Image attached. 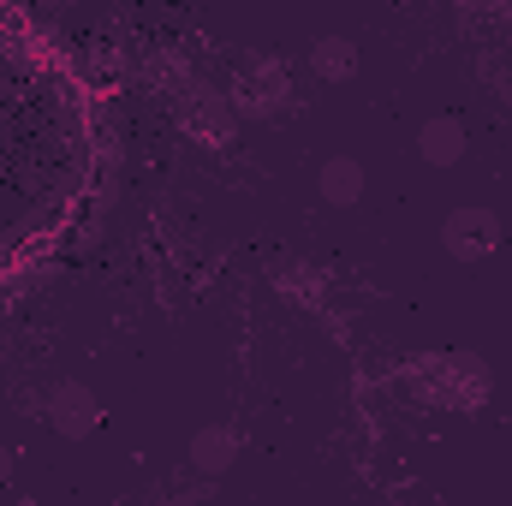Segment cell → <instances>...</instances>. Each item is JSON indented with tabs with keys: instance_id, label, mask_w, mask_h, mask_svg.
I'll return each instance as SVG.
<instances>
[{
	"instance_id": "cell-3",
	"label": "cell",
	"mask_w": 512,
	"mask_h": 506,
	"mask_svg": "<svg viewBox=\"0 0 512 506\" xmlns=\"http://www.w3.org/2000/svg\"><path fill=\"white\" fill-rule=\"evenodd\" d=\"M173 114H179V126L191 131L197 143H209V149H227L239 137V114H233L227 90H215V84H185L173 96Z\"/></svg>"
},
{
	"instance_id": "cell-10",
	"label": "cell",
	"mask_w": 512,
	"mask_h": 506,
	"mask_svg": "<svg viewBox=\"0 0 512 506\" xmlns=\"http://www.w3.org/2000/svg\"><path fill=\"white\" fill-rule=\"evenodd\" d=\"M268 280L286 304H304V310H322V298H328V268L322 262H280Z\"/></svg>"
},
{
	"instance_id": "cell-12",
	"label": "cell",
	"mask_w": 512,
	"mask_h": 506,
	"mask_svg": "<svg viewBox=\"0 0 512 506\" xmlns=\"http://www.w3.org/2000/svg\"><path fill=\"white\" fill-rule=\"evenodd\" d=\"M376 506H399V501H376Z\"/></svg>"
},
{
	"instance_id": "cell-11",
	"label": "cell",
	"mask_w": 512,
	"mask_h": 506,
	"mask_svg": "<svg viewBox=\"0 0 512 506\" xmlns=\"http://www.w3.org/2000/svg\"><path fill=\"white\" fill-rule=\"evenodd\" d=\"M6 483H12V447L0 441V489H6Z\"/></svg>"
},
{
	"instance_id": "cell-6",
	"label": "cell",
	"mask_w": 512,
	"mask_h": 506,
	"mask_svg": "<svg viewBox=\"0 0 512 506\" xmlns=\"http://www.w3.org/2000/svg\"><path fill=\"white\" fill-rule=\"evenodd\" d=\"M239 453H245V441H239V429H233V423H209V429H197V435H191V447H185V459H191V471H197L203 483L227 477V471L239 465Z\"/></svg>"
},
{
	"instance_id": "cell-7",
	"label": "cell",
	"mask_w": 512,
	"mask_h": 506,
	"mask_svg": "<svg viewBox=\"0 0 512 506\" xmlns=\"http://www.w3.org/2000/svg\"><path fill=\"white\" fill-rule=\"evenodd\" d=\"M316 191H322L328 209H358L364 191H370V173H364L358 155H328V161L316 167Z\"/></svg>"
},
{
	"instance_id": "cell-1",
	"label": "cell",
	"mask_w": 512,
	"mask_h": 506,
	"mask_svg": "<svg viewBox=\"0 0 512 506\" xmlns=\"http://www.w3.org/2000/svg\"><path fill=\"white\" fill-rule=\"evenodd\" d=\"M411 387L429 399V405H447V411H483L489 405V364L477 352H423L411 358Z\"/></svg>"
},
{
	"instance_id": "cell-9",
	"label": "cell",
	"mask_w": 512,
	"mask_h": 506,
	"mask_svg": "<svg viewBox=\"0 0 512 506\" xmlns=\"http://www.w3.org/2000/svg\"><path fill=\"white\" fill-rule=\"evenodd\" d=\"M304 60H310V72H316L322 84H352V78H358V66H364L358 42H352V36H340V30H322V36L304 48Z\"/></svg>"
},
{
	"instance_id": "cell-5",
	"label": "cell",
	"mask_w": 512,
	"mask_h": 506,
	"mask_svg": "<svg viewBox=\"0 0 512 506\" xmlns=\"http://www.w3.org/2000/svg\"><path fill=\"white\" fill-rule=\"evenodd\" d=\"M501 239H507V227L483 203L447 209V221H441V251L453 256V262H489V256L501 251Z\"/></svg>"
},
{
	"instance_id": "cell-2",
	"label": "cell",
	"mask_w": 512,
	"mask_h": 506,
	"mask_svg": "<svg viewBox=\"0 0 512 506\" xmlns=\"http://www.w3.org/2000/svg\"><path fill=\"white\" fill-rule=\"evenodd\" d=\"M227 102H233V114L239 120H286L292 114V72H286V60H274V54H262V60H245V72L233 78V90H227Z\"/></svg>"
},
{
	"instance_id": "cell-4",
	"label": "cell",
	"mask_w": 512,
	"mask_h": 506,
	"mask_svg": "<svg viewBox=\"0 0 512 506\" xmlns=\"http://www.w3.org/2000/svg\"><path fill=\"white\" fill-rule=\"evenodd\" d=\"M42 423L60 435V441H90L96 429H102V399H96V387L90 381H54L48 393H42Z\"/></svg>"
},
{
	"instance_id": "cell-8",
	"label": "cell",
	"mask_w": 512,
	"mask_h": 506,
	"mask_svg": "<svg viewBox=\"0 0 512 506\" xmlns=\"http://www.w3.org/2000/svg\"><path fill=\"white\" fill-rule=\"evenodd\" d=\"M465 149H471V131H465L459 114H429V120L417 126V155H423L429 167H459Z\"/></svg>"
}]
</instances>
